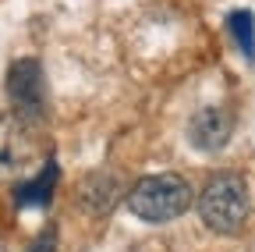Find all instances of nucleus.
<instances>
[{
    "label": "nucleus",
    "instance_id": "7",
    "mask_svg": "<svg viewBox=\"0 0 255 252\" xmlns=\"http://www.w3.org/2000/svg\"><path fill=\"white\" fill-rule=\"evenodd\" d=\"M227 28H231V36L238 39L241 53H245V57H252V53H255V32H252V14H248V11H234V14L227 18Z\"/></svg>",
    "mask_w": 255,
    "mask_h": 252
},
{
    "label": "nucleus",
    "instance_id": "1",
    "mask_svg": "<svg viewBox=\"0 0 255 252\" xmlns=\"http://www.w3.org/2000/svg\"><path fill=\"white\" fill-rule=\"evenodd\" d=\"M195 210L202 217V224L216 235H238L248 217H252V196L248 181L238 171H216L202 185V192L195 199Z\"/></svg>",
    "mask_w": 255,
    "mask_h": 252
},
{
    "label": "nucleus",
    "instance_id": "5",
    "mask_svg": "<svg viewBox=\"0 0 255 252\" xmlns=\"http://www.w3.org/2000/svg\"><path fill=\"white\" fill-rule=\"evenodd\" d=\"M231 132H234V117L223 110V107H202L191 114L188 121V139L195 149L202 153H216L231 142Z\"/></svg>",
    "mask_w": 255,
    "mask_h": 252
},
{
    "label": "nucleus",
    "instance_id": "6",
    "mask_svg": "<svg viewBox=\"0 0 255 252\" xmlns=\"http://www.w3.org/2000/svg\"><path fill=\"white\" fill-rule=\"evenodd\" d=\"M32 128L14 117V114H0V178L14 174L32 164Z\"/></svg>",
    "mask_w": 255,
    "mask_h": 252
},
{
    "label": "nucleus",
    "instance_id": "8",
    "mask_svg": "<svg viewBox=\"0 0 255 252\" xmlns=\"http://www.w3.org/2000/svg\"><path fill=\"white\" fill-rule=\"evenodd\" d=\"M53 178H57V171H53V164L39 174V178H32L28 185H21V192H18V203H46L50 199V192H53Z\"/></svg>",
    "mask_w": 255,
    "mask_h": 252
},
{
    "label": "nucleus",
    "instance_id": "2",
    "mask_svg": "<svg viewBox=\"0 0 255 252\" xmlns=\"http://www.w3.org/2000/svg\"><path fill=\"white\" fill-rule=\"evenodd\" d=\"M124 203L145 224H170V220H177L191 210L195 192H191L188 178L167 171V174H149V178L135 181L128 188Z\"/></svg>",
    "mask_w": 255,
    "mask_h": 252
},
{
    "label": "nucleus",
    "instance_id": "9",
    "mask_svg": "<svg viewBox=\"0 0 255 252\" xmlns=\"http://www.w3.org/2000/svg\"><path fill=\"white\" fill-rule=\"evenodd\" d=\"M28 252H57V228H43L39 238L28 245Z\"/></svg>",
    "mask_w": 255,
    "mask_h": 252
},
{
    "label": "nucleus",
    "instance_id": "3",
    "mask_svg": "<svg viewBox=\"0 0 255 252\" xmlns=\"http://www.w3.org/2000/svg\"><path fill=\"white\" fill-rule=\"evenodd\" d=\"M46 75L36 57H21L7 68V103L11 114L25 124V128H39L46 121Z\"/></svg>",
    "mask_w": 255,
    "mask_h": 252
},
{
    "label": "nucleus",
    "instance_id": "4",
    "mask_svg": "<svg viewBox=\"0 0 255 252\" xmlns=\"http://www.w3.org/2000/svg\"><path fill=\"white\" fill-rule=\"evenodd\" d=\"M124 196H128V181L121 171H92L89 178L78 181V192H75L78 210H85L92 217L110 213Z\"/></svg>",
    "mask_w": 255,
    "mask_h": 252
}]
</instances>
